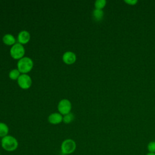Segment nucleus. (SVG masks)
Segmentation results:
<instances>
[{
	"label": "nucleus",
	"mask_w": 155,
	"mask_h": 155,
	"mask_svg": "<svg viewBox=\"0 0 155 155\" xmlns=\"http://www.w3.org/2000/svg\"><path fill=\"white\" fill-rule=\"evenodd\" d=\"M2 148L6 151L12 152L15 151L18 147L17 139L10 135H7L2 138L1 141Z\"/></svg>",
	"instance_id": "obj_1"
},
{
	"label": "nucleus",
	"mask_w": 155,
	"mask_h": 155,
	"mask_svg": "<svg viewBox=\"0 0 155 155\" xmlns=\"http://www.w3.org/2000/svg\"><path fill=\"white\" fill-rule=\"evenodd\" d=\"M18 69L23 74H26L27 73L31 71L33 66V61L28 57H23L19 60L18 64Z\"/></svg>",
	"instance_id": "obj_2"
},
{
	"label": "nucleus",
	"mask_w": 155,
	"mask_h": 155,
	"mask_svg": "<svg viewBox=\"0 0 155 155\" xmlns=\"http://www.w3.org/2000/svg\"><path fill=\"white\" fill-rule=\"evenodd\" d=\"M76 143L75 141L71 139L64 140L61 145V150L64 154H70L76 150Z\"/></svg>",
	"instance_id": "obj_3"
},
{
	"label": "nucleus",
	"mask_w": 155,
	"mask_h": 155,
	"mask_svg": "<svg viewBox=\"0 0 155 155\" xmlns=\"http://www.w3.org/2000/svg\"><path fill=\"white\" fill-rule=\"evenodd\" d=\"M11 56L15 59H21L23 58L25 53V49L22 44L16 43L12 45L10 50Z\"/></svg>",
	"instance_id": "obj_4"
},
{
	"label": "nucleus",
	"mask_w": 155,
	"mask_h": 155,
	"mask_svg": "<svg viewBox=\"0 0 155 155\" xmlns=\"http://www.w3.org/2000/svg\"><path fill=\"white\" fill-rule=\"evenodd\" d=\"M18 83L19 86L22 89L29 88L32 83L31 78L27 74H22L18 79Z\"/></svg>",
	"instance_id": "obj_5"
},
{
	"label": "nucleus",
	"mask_w": 155,
	"mask_h": 155,
	"mask_svg": "<svg viewBox=\"0 0 155 155\" xmlns=\"http://www.w3.org/2000/svg\"><path fill=\"white\" fill-rule=\"evenodd\" d=\"M58 109L60 114L65 115L70 113L71 109V102L68 99H62L59 102Z\"/></svg>",
	"instance_id": "obj_6"
},
{
	"label": "nucleus",
	"mask_w": 155,
	"mask_h": 155,
	"mask_svg": "<svg viewBox=\"0 0 155 155\" xmlns=\"http://www.w3.org/2000/svg\"><path fill=\"white\" fill-rule=\"evenodd\" d=\"M62 60L67 64H73L76 60V56L72 51H67L64 53Z\"/></svg>",
	"instance_id": "obj_7"
},
{
	"label": "nucleus",
	"mask_w": 155,
	"mask_h": 155,
	"mask_svg": "<svg viewBox=\"0 0 155 155\" xmlns=\"http://www.w3.org/2000/svg\"><path fill=\"white\" fill-rule=\"evenodd\" d=\"M30 35L26 30H22L20 31L18 36V40L19 43L21 44H25L30 41Z\"/></svg>",
	"instance_id": "obj_8"
},
{
	"label": "nucleus",
	"mask_w": 155,
	"mask_h": 155,
	"mask_svg": "<svg viewBox=\"0 0 155 155\" xmlns=\"http://www.w3.org/2000/svg\"><path fill=\"white\" fill-rule=\"evenodd\" d=\"M63 120V117L61 114L54 113L48 116V122L51 124H58Z\"/></svg>",
	"instance_id": "obj_9"
},
{
	"label": "nucleus",
	"mask_w": 155,
	"mask_h": 155,
	"mask_svg": "<svg viewBox=\"0 0 155 155\" xmlns=\"http://www.w3.org/2000/svg\"><path fill=\"white\" fill-rule=\"evenodd\" d=\"M2 41L5 45H13L16 44V39L15 37L10 34H6L4 36Z\"/></svg>",
	"instance_id": "obj_10"
},
{
	"label": "nucleus",
	"mask_w": 155,
	"mask_h": 155,
	"mask_svg": "<svg viewBox=\"0 0 155 155\" xmlns=\"http://www.w3.org/2000/svg\"><path fill=\"white\" fill-rule=\"evenodd\" d=\"M104 12L102 10L95 8L93 11V18L97 21H101L104 18Z\"/></svg>",
	"instance_id": "obj_11"
},
{
	"label": "nucleus",
	"mask_w": 155,
	"mask_h": 155,
	"mask_svg": "<svg viewBox=\"0 0 155 155\" xmlns=\"http://www.w3.org/2000/svg\"><path fill=\"white\" fill-rule=\"evenodd\" d=\"M9 129L8 126L3 122H0V137H4L8 135Z\"/></svg>",
	"instance_id": "obj_12"
},
{
	"label": "nucleus",
	"mask_w": 155,
	"mask_h": 155,
	"mask_svg": "<svg viewBox=\"0 0 155 155\" xmlns=\"http://www.w3.org/2000/svg\"><path fill=\"white\" fill-rule=\"evenodd\" d=\"M20 76V71L18 69H13L9 73V78L12 80H16Z\"/></svg>",
	"instance_id": "obj_13"
},
{
	"label": "nucleus",
	"mask_w": 155,
	"mask_h": 155,
	"mask_svg": "<svg viewBox=\"0 0 155 155\" xmlns=\"http://www.w3.org/2000/svg\"><path fill=\"white\" fill-rule=\"evenodd\" d=\"M74 114L71 113H69L64 116L62 121L65 124H69V123L71 122L74 120Z\"/></svg>",
	"instance_id": "obj_14"
},
{
	"label": "nucleus",
	"mask_w": 155,
	"mask_h": 155,
	"mask_svg": "<svg viewBox=\"0 0 155 155\" xmlns=\"http://www.w3.org/2000/svg\"><path fill=\"white\" fill-rule=\"evenodd\" d=\"M105 0H96L94 2V6L96 9L102 10L106 5Z\"/></svg>",
	"instance_id": "obj_15"
},
{
	"label": "nucleus",
	"mask_w": 155,
	"mask_h": 155,
	"mask_svg": "<svg viewBox=\"0 0 155 155\" xmlns=\"http://www.w3.org/2000/svg\"><path fill=\"white\" fill-rule=\"evenodd\" d=\"M147 149L149 153H155V141L150 142L147 145Z\"/></svg>",
	"instance_id": "obj_16"
},
{
	"label": "nucleus",
	"mask_w": 155,
	"mask_h": 155,
	"mask_svg": "<svg viewBox=\"0 0 155 155\" xmlns=\"http://www.w3.org/2000/svg\"><path fill=\"white\" fill-rule=\"evenodd\" d=\"M124 1L130 5H134L137 2V0H125Z\"/></svg>",
	"instance_id": "obj_17"
},
{
	"label": "nucleus",
	"mask_w": 155,
	"mask_h": 155,
	"mask_svg": "<svg viewBox=\"0 0 155 155\" xmlns=\"http://www.w3.org/2000/svg\"><path fill=\"white\" fill-rule=\"evenodd\" d=\"M146 155H155V153H148Z\"/></svg>",
	"instance_id": "obj_18"
}]
</instances>
